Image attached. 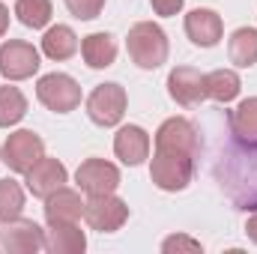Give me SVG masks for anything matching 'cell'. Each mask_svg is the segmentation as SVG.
<instances>
[{"label":"cell","instance_id":"1","mask_svg":"<svg viewBox=\"0 0 257 254\" xmlns=\"http://www.w3.org/2000/svg\"><path fill=\"white\" fill-rule=\"evenodd\" d=\"M126 51L138 69H159L168 60V36L156 21H138L126 36Z\"/></svg>","mask_w":257,"mask_h":254},{"label":"cell","instance_id":"2","mask_svg":"<svg viewBox=\"0 0 257 254\" xmlns=\"http://www.w3.org/2000/svg\"><path fill=\"white\" fill-rule=\"evenodd\" d=\"M194 177V156L174 153V150H156L150 162V180L162 191H183Z\"/></svg>","mask_w":257,"mask_h":254},{"label":"cell","instance_id":"3","mask_svg":"<svg viewBox=\"0 0 257 254\" xmlns=\"http://www.w3.org/2000/svg\"><path fill=\"white\" fill-rule=\"evenodd\" d=\"M36 99L54 114H69L81 105V87L66 72H48L36 81Z\"/></svg>","mask_w":257,"mask_h":254},{"label":"cell","instance_id":"4","mask_svg":"<svg viewBox=\"0 0 257 254\" xmlns=\"http://www.w3.org/2000/svg\"><path fill=\"white\" fill-rule=\"evenodd\" d=\"M42 156H45V141L30 129H18V132L6 135L3 150H0L3 165L9 171H15V174H27Z\"/></svg>","mask_w":257,"mask_h":254},{"label":"cell","instance_id":"5","mask_svg":"<svg viewBox=\"0 0 257 254\" xmlns=\"http://www.w3.org/2000/svg\"><path fill=\"white\" fill-rule=\"evenodd\" d=\"M84 221L90 224V230L99 233H114L128 221V203L123 197L111 194H90V200H84Z\"/></svg>","mask_w":257,"mask_h":254},{"label":"cell","instance_id":"6","mask_svg":"<svg viewBox=\"0 0 257 254\" xmlns=\"http://www.w3.org/2000/svg\"><path fill=\"white\" fill-rule=\"evenodd\" d=\"M128 96L120 84H99L90 96H87V117L102 129L117 126L126 114Z\"/></svg>","mask_w":257,"mask_h":254},{"label":"cell","instance_id":"7","mask_svg":"<svg viewBox=\"0 0 257 254\" xmlns=\"http://www.w3.org/2000/svg\"><path fill=\"white\" fill-rule=\"evenodd\" d=\"M39 51L24 39H6L0 45V75L6 81H27L39 72Z\"/></svg>","mask_w":257,"mask_h":254},{"label":"cell","instance_id":"8","mask_svg":"<svg viewBox=\"0 0 257 254\" xmlns=\"http://www.w3.org/2000/svg\"><path fill=\"white\" fill-rule=\"evenodd\" d=\"M0 245L12 254L45 251V230L36 221L18 215L12 221H3V227H0Z\"/></svg>","mask_w":257,"mask_h":254},{"label":"cell","instance_id":"9","mask_svg":"<svg viewBox=\"0 0 257 254\" xmlns=\"http://www.w3.org/2000/svg\"><path fill=\"white\" fill-rule=\"evenodd\" d=\"M75 183L87 194H111L120 186V171L105 159H84L75 171Z\"/></svg>","mask_w":257,"mask_h":254},{"label":"cell","instance_id":"10","mask_svg":"<svg viewBox=\"0 0 257 254\" xmlns=\"http://www.w3.org/2000/svg\"><path fill=\"white\" fill-rule=\"evenodd\" d=\"M156 150H174V153H186V156L197 159V153H200L197 129L186 117H168L156 132Z\"/></svg>","mask_w":257,"mask_h":254},{"label":"cell","instance_id":"11","mask_svg":"<svg viewBox=\"0 0 257 254\" xmlns=\"http://www.w3.org/2000/svg\"><path fill=\"white\" fill-rule=\"evenodd\" d=\"M66 180H69V171H66V165L60 159H51V156H42L27 174H24V183H27V191L33 194V197H48V194H54L57 189H63Z\"/></svg>","mask_w":257,"mask_h":254},{"label":"cell","instance_id":"12","mask_svg":"<svg viewBox=\"0 0 257 254\" xmlns=\"http://www.w3.org/2000/svg\"><path fill=\"white\" fill-rule=\"evenodd\" d=\"M168 93L177 105L192 108V105L206 99V75L192 69V66H177L168 75Z\"/></svg>","mask_w":257,"mask_h":254},{"label":"cell","instance_id":"13","mask_svg":"<svg viewBox=\"0 0 257 254\" xmlns=\"http://www.w3.org/2000/svg\"><path fill=\"white\" fill-rule=\"evenodd\" d=\"M186 36L192 39L197 48H215L224 36V21L215 9L197 6L186 15Z\"/></svg>","mask_w":257,"mask_h":254},{"label":"cell","instance_id":"14","mask_svg":"<svg viewBox=\"0 0 257 254\" xmlns=\"http://www.w3.org/2000/svg\"><path fill=\"white\" fill-rule=\"evenodd\" d=\"M84 218V200L81 191L75 189H57L45 197V221L48 224H75Z\"/></svg>","mask_w":257,"mask_h":254},{"label":"cell","instance_id":"15","mask_svg":"<svg viewBox=\"0 0 257 254\" xmlns=\"http://www.w3.org/2000/svg\"><path fill=\"white\" fill-rule=\"evenodd\" d=\"M114 153L123 165L138 168L144 159H150V135L141 126H123L114 135Z\"/></svg>","mask_w":257,"mask_h":254},{"label":"cell","instance_id":"16","mask_svg":"<svg viewBox=\"0 0 257 254\" xmlns=\"http://www.w3.org/2000/svg\"><path fill=\"white\" fill-rule=\"evenodd\" d=\"M81 57L90 69H108L117 60V39L111 33H90L81 39Z\"/></svg>","mask_w":257,"mask_h":254},{"label":"cell","instance_id":"17","mask_svg":"<svg viewBox=\"0 0 257 254\" xmlns=\"http://www.w3.org/2000/svg\"><path fill=\"white\" fill-rule=\"evenodd\" d=\"M87 248L84 230L75 224H48L45 230V251L51 254H81Z\"/></svg>","mask_w":257,"mask_h":254},{"label":"cell","instance_id":"18","mask_svg":"<svg viewBox=\"0 0 257 254\" xmlns=\"http://www.w3.org/2000/svg\"><path fill=\"white\" fill-rule=\"evenodd\" d=\"M230 132L239 144L257 147V96L242 99L233 111H230Z\"/></svg>","mask_w":257,"mask_h":254},{"label":"cell","instance_id":"19","mask_svg":"<svg viewBox=\"0 0 257 254\" xmlns=\"http://www.w3.org/2000/svg\"><path fill=\"white\" fill-rule=\"evenodd\" d=\"M75 51H78V36H75V30L69 24H54V27L45 30V36H42V54L48 60L60 63V60H69Z\"/></svg>","mask_w":257,"mask_h":254},{"label":"cell","instance_id":"20","mask_svg":"<svg viewBox=\"0 0 257 254\" xmlns=\"http://www.w3.org/2000/svg\"><path fill=\"white\" fill-rule=\"evenodd\" d=\"M227 57L239 69H251L257 63V27H239L227 39Z\"/></svg>","mask_w":257,"mask_h":254},{"label":"cell","instance_id":"21","mask_svg":"<svg viewBox=\"0 0 257 254\" xmlns=\"http://www.w3.org/2000/svg\"><path fill=\"white\" fill-rule=\"evenodd\" d=\"M239 90H242V81L233 69H215L206 75V99H212V102L227 105L239 96Z\"/></svg>","mask_w":257,"mask_h":254},{"label":"cell","instance_id":"22","mask_svg":"<svg viewBox=\"0 0 257 254\" xmlns=\"http://www.w3.org/2000/svg\"><path fill=\"white\" fill-rule=\"evenodd\" d=\"M27 114V99L18 87L3 84L0 87V129H9L15 123H21Z\"/></svg>","mask_w":257,"mask_h":254},{"label":"cell","instance_id":"23","mask_svg":"<svg viewBox=\"0 0 257 254\" xmlns=\"http://www.w3.org/2000/svg\"><path fill=\"white\" fill-rule=\"evenodd\" d=\"M15 15L24 27L42 30L51 21L54 9H51V0H15Z\"/></svg>","mask_w":257,"mask_h":254},{"label":"cell","instance_id":"24","mask_svg":"<svg viewBox=\"0 0 257 254\" xmlns=\"http://www.w3.org/2000/svg\"><path fill=\"white\" fill-rule=\"evenodd\" d=\"M21 209H24V189H21V183H15L9 177L0 180V221L18 218Z\"/></svg>","mask_w":257,"mask_h":254},{"label":"cell","instance_id":"25","mask_svg":"<svg viewBox=\"0 0 257 254\" xmlns=\"http://www.w3.org/2000/svg\"><path fill=\"white\" fill-rule=\"evenodd\" d=\"M105 3H108V0H66V9H69L75 18H81V21H93V18L102 15Z\"/></svg>","mask_w":257,"mask_h":254},{"label":"cell","instance_id":"26","mask_svg":"<svg viewBox=\"0 0 257 254\" xmlns=\"http://www.w3.org/2000/svg\"><path fill=\"white\" fill-rule=\"evenodd\" d=\"M162 251L171 254V251H203V245L192 239V236H183V233H177V236H168L165 242H162Z\"/></svg>","mask_w":257,"mask_h":254},{"label":"cell","instance_id":"27","mask_svg":"<svg viewBox=\"0 0 257 254\" xmlns=\"http://www.w3.org/2000/svg\"><path fill=\"white\" fill-rule=\"evenodd\" d=\"M150 3H153V12H156V15L171 18V15H177V12L183 9L186 0H150Z\"/></svg>","mask_w":257,"mask_h":254},{"label":"cell","instance_id":"28","mask_svg":"<svg viewBox=\"0 0 257 254\" xmlns=\"http://www.w3.org/2000/svg\"><path fill=\"white\" fill-rule=\"evenodd\" d=\"M6 30H9V9L0 3V39L6 36Z\"/></svg>","mask_w":257,"mask_h":254},{"label":"cell","instance_id":"29","mask_svg":"<svg viewBox=\"0 0 257 254\" xmlns=\"http://www.w3.org/2000/svg\"><path fill=\"white\" fill-rule=\"evenodd\" d=\"M245 233H248V239H251V242H257V212L245 221Z\"/></svg>","mask_w":257,"mask_h":254}]
</instances>
